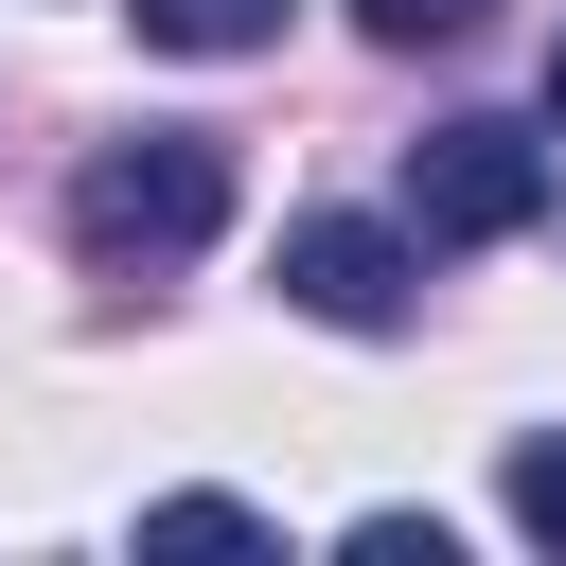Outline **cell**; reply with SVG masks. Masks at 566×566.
Masks as SVG:
<instances>
[{
	"label": "cell",
	"mask_w": 566,
	"mask_h": 566,
	"mask_svg": "<svg viewBox=\"0 0 566 566\" xmlns=\"http://www.w3.org/2000/svg\"><path fill=\"white\" fill-rule=\"evenodd\" d=\"M212 212H230V142H195V124H142V142H106V159L71 177V248H88L106 283L212 248Z\"/></svg>",
	"instance_id": "cell-1"
},
{
	"label": "cell",
	"mask_w": 566,
	"mask_h": 566,
	"mask_svg": "<svg viewBox=\"0 0 566 566\" xmlns=\"http://www.w3.org/2000/svg\"><path fill=\"white\" fill-rule=\"evenodd\" d=\"M548 212V142L531 124H424L407 142V248H495Z\"/></svg>",
	"instance_id": "cell-2"
},
{
	"label": "cell",
	"mask_w": 566,
	"mask_h": 566,
	"mask_svg": "<svg viewBox=\"0 0 566 566\" xmlns=\"http://www.w3.org/2000/svg\"><path fill=\"white\" fill-rule=\"evenodd\" d=\"M283 301H301L318 336H407L424 248H407V230H371V212H301V230H283Z\"/></svg>",
	"instance_id": "cell-3"
},
{
	"label": "cell",
	"mask_w": 566,
	"mask_h": 566,
	"mask_svg": "<svg viewBox=\"0 0 566 566\" xmlns=\"http://www.w3.org/2000/svg\"><path fill=\"white\" fill-rule=\"evenodd\" d=\"M142 18V53H265L283 35V0H124Z\"/></svg>",
	"instance_id": "cell-4"
},
{
	"label": "cell",
	"mask_w": 566,
	"mask_h": 566,
	"mask_svg": "<svg viewBox=\"0 0 566 566\" xmlns=\"http://www.w3.org/2000/svg\"><path fill=\"white\" fill-rule=\"evenodd\" d=\"M142 548H283V531H265L248 495H159V513H142Z\"/></svg>",
	"instance_id": "cell-5"
},
{
	"label": "cell",
	"mask_w": 566,
	"mask_h": 566,
	"mask_svg": "<svg viewBox=\"0 0 566 566\" xmlns=\"http://www.w3.org/2000/svg\"><path fill=\"white\" fill-rule=\"evenodd\" d=\"M513 531L566 548V442H513Z\"/></svg>",
	"instance_id": "cell-6"
},
{
	"label": "cell",
	"mask_w": 566,
	"mask_h": 566,
	"mask_svg": "<svg viewBox=\"0 0 566 566\" xmlns=\"http://www.w3.org/2000/svg\"><path fill=\"white\" fill-rule=\"evenodd\" d=\"M354 18H371V35H389V53H424V35H478V18H495V0H354Z\"/></svg>",
	"instance_id": "cell-7"
},
{
	"label": "cell",
	"mask_w": 566,
	"mask_h": 566,
	"mask_svg": "<svg viewBox=\"0 0 566 566\" xmlns=\"http://www.w3.org/2000/svg\"><path fill=\"white\" fill-rule=\"evenodd\" d=\"M354 566H442V513H354Z\"/></svg>",
	"instance_id": "cell-8"
},
{
	"label": "cell",
	"mask_w": 566,
	"mask_h": 566,
	"mask_svg": "<svg viewBox=\"0 0 566 566\" xmlns=\"http://www.w3.org/2000/svg\"><path fill=\"white\" fill-rule=\"evenodd\" d=\"M548 142H566V53H548Z\"/></svg>",
	"instance_id": "cell-9"
}]
</instances>
